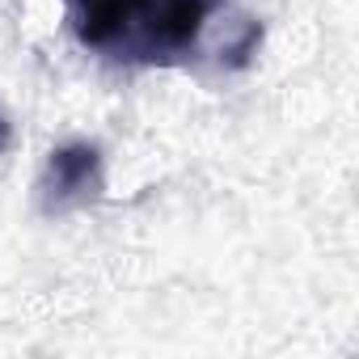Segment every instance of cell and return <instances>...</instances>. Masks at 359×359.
I'll use <instances>...</instances> for the list:
<instances>
[{
    "label": "cell",
    "instance_id": "obj_1",
    "mask_svg": "<svg viewBox=\"0 0 359 359\" xmlns=\"http://www.w3.org/2000/svg\"><path fill=\"white\" fill-rule=\"evenodd\" d=\"M220 0H64L76 43L114 64H177L187 60Z\"/></svg>",
    "mask_w": 359,
    "mask_h": 359
},
{
    "label": "cell",
    "instance_id": "obj_2",
    "mask_svg": "<svg viewBox=\"0 0 359 359\" xmlns=\"http://www.w3.org/2000/svg\"><path fill=\"white\" fill-rule=\"evenodd\" d=\"M102 191V161L89 144H72L51 152L47 161V177H43V199L51 212H68L89 203Z\"/></svg>",
    "mask_w": 359,
    "mask_h": 359
},
{
    "label": "cell",
    "instance_id": "obj_3",
    "mask_svg": "<svg viewBox=\"0 0 359 359\" xmlns=\"http://www.w3.org/2000/svg\"><path fill=\"white\" fill-rule=\"evenodd\" d=\"M5 144H9V127H5V123H0V148H5Z\"/></svg>",
    "mask_w": 359,
    "mask_h": 359
}]
</instances>
